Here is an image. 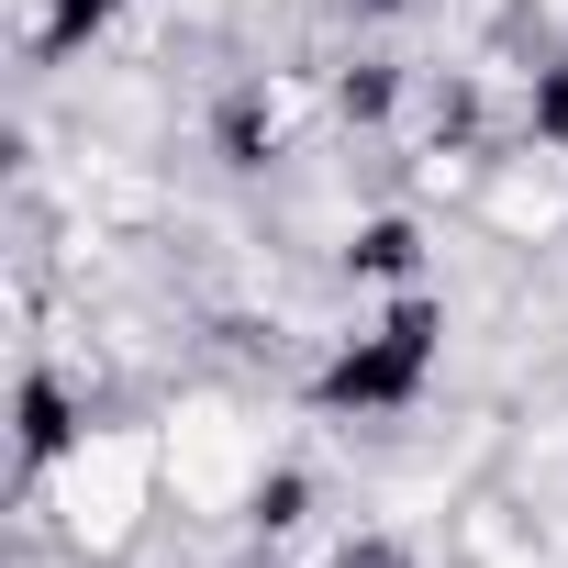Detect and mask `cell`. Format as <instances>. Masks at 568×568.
Masks as SVG:
<instances>
[{"label": "cell", "instance_id": "1", "mask_svg": "<svg viewBox=\"0 0 568 568\" xmlns=\"http://www.w3.org/2000/svg\"><path fill=\"white\" fill-rule=\"evenodd\" d=\"M424 368H435V313L413 302V313H390L368 346H346V368L324 379V402H357V413H379V402H413V390H424Z\"/></svg>", "mask_w": 568, "mask_h": 568}, {"label": "cell", "instance_id": "4", "mask_svg": "<svg viewBox=\"0 0 568 568\" xmlns=\"http://www.w3.org/2000/svg\"><path fill=\"white\" fill-rule=\"evenodd\" d=\"M357 12H402V0H357Z\"/></svg>", "mask_w": 568, "mask_h": 568}, {"label": "cell", "instance_id": "2", "mask_svg": "<svg viewBox=\"0 0 568 568\" xmlns=\"http://www.w3.org/2000/svg\"><path fill=\"white\" fill-rule=\"evenodd\" d=\"M57 446H68V402L34 379V402H23V457H57Z\"/></svg>", "mask_w": 568, "mask_h": 568}, {"label": "cell", "instance_id": "3", "mask_svg": "<svg viewBox=\"0 0 568 568\" xmlns=\"http://www.w3.org/2000/svg\"><path fill=\"white\" fill-rule=\"evenodd\" d=\"M101 12H112V0H57V23H45V45H79V34H90Z\"/></svg>", "mask_w": 568, "mask_h": 568}]
</instances>
